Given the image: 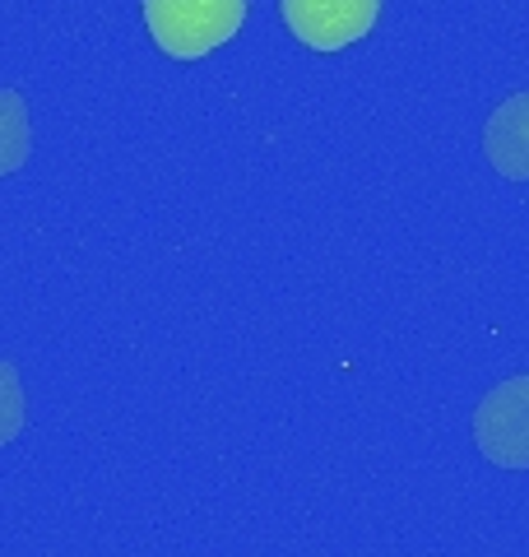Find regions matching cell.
Listing matches in <instances>:
<instances>
[{
    "label": "cell",
    "mask_w": 529,
    "mask_h": 557,
    "mask_svg": "<svg viewBox=\"0 0 529 557\" xmlns=\"http://www.w3.org/2000/svg\"><path fill=\"white\" fill-rule=\"evenodd\" d=\"M246 24V0H145V28L172 61H200L233 42Z\"/></svg>",
    "instance_id": "1"
},
{
    "label": "cell",
    "mask_w": 529,
    "mask_h": 557,
    "mask_svg": "<svg viewBox=\"0 0 529 557\" xmlns=\"http://www.w3.org/2000/svg\"><path fill=\"white\" fill-rule=\"evenodd\" d=\"M24 428H28V399H24L20 368L10 358H0V446H10Z\"/></svg>",
    "instance_id": "6"
},
{
    "label": "cell",
    "mask_w": 529,
    "mask_h": 557,
    "mask_svg": "<svg viewBox=\"0 0 529 557\" xmlns=\"http://www.w3.org/2000/svg\"><path fill=\"white\" fill-rule=\"evenodd\" d=\"M473 446L497 469H529V372L492 386L473 409Z\"/></svg>",
    "instance_id": "2"
},
{
    "label": "cell",
    "mask_w": 529,
    "mask_h": 557,
    "mask_svg": "<svg viewBox=\"0 0 529 557\" xmlns=\"http://www.w3.org/2000/svg\"><path fill=\"white\" fill-rule=\"evenodd\" d=\"M288 33L311 51H344L377 28L381 0H279Z\"/></svg>",
    "instance_id": "3"
},
{
    "label": "cell",
    "mask_w": 529,
    "mask_h": 557,
    "mask_svg": "<svg viewBox=\"0 0 529 557\" xmlns=\"http://www.w3.org/2000/svg\"><path fill=\"white\" fill-rule=\"evenodd\" d=\"M483 153L506 182H529V89L510 94L488 112Z\"/></svg>",
    "instance_id": "4"
},
{
    "label": "cell",
    "mask_w": 529,
    "mask_h": 557,
    "mask_svg": "<svg viewBox=\"0 0 529 557\" xmlns=\"http://www.w3.org/2000/svg\"><path fill=\"white\" fill-rule=\"evenodd\" d=\"M33 153V126L24 94L0 89V177H14Z\"/></svg>",
    "instance_id": "5"
}]
</instances>
